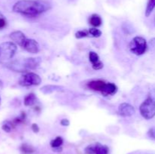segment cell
<instances>
[{"label":"cell","mask_w":155,"mask_h":154,"mask_svg":"<svg viewBox=\"0 0 155 154\" xmlns=\"http://www.w3.org/2000/svg\"><path fill=\"white\" fill-rule=\"evenodd\" d=\"M31 128L34 133H38L39 131V127L38 126L37 124H36V123H33V125H32Z\"/></svg>","instance_id":"484cf974"},{"label":"cell","mask_w":155,"mask_h":154,"mask_svg":"<svg viewBox=\"0 0 155 154\" xmlns=\"http://www.w3.org/2000/svg\"><path fill=\"white\" fill-rule=\"evenodd\" d=\"M26 120V114L24 112H22L21 113V114L19 116H18V117L15 118V119H14L13 121H12V123L14 124V125L15 126H16V125H19V124H21V123H24V122H25Z\"/></svg>","instance_id":"44dd1931"},{"label":"cell","mask_w":155,"mask_h":154,"mask_svg":"<svg viewBox=\"0 0 155 154\" xmlns=\"http://www.w3.org/2000/svg\"><path fill=\"white\" fill-rule=\"evenodd\" d=\"M2 85H3V83H2V82L1 80H0V88H2Z\"/></svg>","instance_id":"f1b7e54d"},{"label":"cell","mask_w":155,"mask_h":154,"mask_svg":"<svg viewBox=\"0 0 155 154\" xmlns=\"http://www.w3.org/2000/svg\"><path fill=\"white\" fill-rule=\"evenodd\" d=\"M23 48L28 51L29 53L36 54L39 51V45L35 39H27Z\"/></svg>","instance_id":"8fae6325"},{"label":"cell","mask_w":155,"mask_h":154,"mask_svg":"<svg viewBox=\"0 0 155 154\" xmlns=\"http://www.w3.org/2000/svg\"><path fill=\"white\" fill-rule=\"evenodd\" d=\"M53 151H54V152H61V151H62V147H61H61L54 148V149H53Z\"/></svg>","instance_id":"83f0119b"},{"label":"cell","mask_w":155,"mask_h":154,"mask_svg":"<svg viewBox=\"0 0 155 154\" xmlns=\"http://www.w3.org/2000/svg\"><path fill=\"white\" fill-rule=\"evenodd\" d=\"M64 143V140L60 136H58L56 137L55 138L53 139L51 142H50V145L52 147V149L54 148H58V147H61L62 146Z\"/></svg>","instance_id":"d6986e66"},{"label":"cell","mask_w":155,"mask_h":154,"mask_svg":"<svg viewBox=\"0 0 155 154\" xmlns=\"http://www.w3.org/2000/svg\"><path fill=\"white\" fill-rule=\"evenodd\" d=\"M130 50L136 55H142L145 54L148 48L146 40L142 36H136L130 43Z\"/></svg>","instance_id":"5b68a950"},{"label":"cell","mask_w":155,"mask_h":154,"mask_svg":"<svg viewBox=\"0 0 155 154\" xmlns=\"http://www.w3.org/2000/svg\"><path fill=\"white\" fill-rule=\"evenodd\" d=\"M20 150L24 154H33L36 151L35 148L32 145L28 144V143H22L20 146Z\"/></svg>","instance_id":"e0dca14e"},{"label":"cell","mask_w":155,"mask_h":154,"mask_svg":"<svg viewBox=\"0 0 155 154\" xmlns=\"http://www.w3.org/2000/svg\"><path fill=\"white\" fill-rule=\"evenodd\" d=\"M141 115L145 119H151L155 116V89L150 91L148 98L139 107Z\"/></svg>","instance_id":"3957f363"},{"label":"cell","mask_w":155,"mask_h":154,"mask_svg":"<svg viewBox=\"0 0 155 154\" xmlns=\"http://www.w3.org/2000/svg\"><path fill=\"white\" fill-rule=\"evenodd\" d=\"M118 113L123 117H130L136 113V109L128 103H123L118 107Z\"/></svg>","instance_id":"ba28073f"},{"label":"cell","mask_w":155,"mask_h":154,"mask_svg":"<svg viewBox=\"0 0 155 154\" xmlns=\"http://www.w3.org/2000/svg\"><path fill=\"white\" fill-rule=\"evenodd\" d=\"M51 8V5L41 0H20L14 5L12 10L15 13L27 17H36Z\"/></svg>","instance_id":"6da1fadb"},{"label":"cell","mask_w":155,"mask_h":154,"mask_svg":"<svg viewBox=\"0 0 155 154\" xmlns=\"http://www.w3.org/2000/svg\"><path fill=\"white\" fill-rule=\"evenodd\" d=\"M41 91L44 95H49L56 91H64V87L60 85H44L41 88Z\"/></svg>","instance_id":"4fadbf2b"},{"label":"cell","mask_w":155,"mask_h":154,"mask_svg":"<svg viewBox=\"0 0 155 154\" xmlns=\"http://www.w3.org/2000/svg\"><path fill=\"white\" fill-rule=\"evenodd\" d=\"M17 45L13 42H5L0 44V63L6 62L13 58L16 53Z\"/></svg>","instance_id":"277c9868"},{"label":"cell","mask_w":155,"mask_h":154,"mask_svg":"<svg viewBox=\"0 0 155 154\" xmlns=\"http://www.w3.org/2000/svg\"><path fill=\"white\" fill-rule=\"evenodd\" d=\"M155 8V0H148L145 9V16L149 17Z\"/></svg>","instance_id":"ac0fdd59"},{"label":"cell","mask_w":155,"mask_h":154,"mask_svg":"<svg viewBox=\"0 0 155 154\" xmlns=\"http://www.w3.org/2000/svg\"><path fill=\"white\" fill-rule=\"evenodd\" d=\"M3 17H4V15H3L2 14L1 12H0V18H3Z\"/></svg>","instance_id":"f546056e"},{"label":"cell","mask_w":155,"mask_h":154,"mask_svg":"<svg viewBox=\"0 0 155 154\" xmlns=\"http://www.w3.org/2000/svg\"><path fill=\"white\" fill-rule=\"evenodd\" d=\"M154 25H155V17H154Z\"/></svg>","instance_id":"4dcf8cb0"},{"label":"cell","mask_w":155,"mask_h":154,"mask_svg":"<svg viewBox=\"0 0 155 154\" xmlns=\"http://www.w3.org/2000/svg\"><path fill=\"white\" fill-rule=\"evenodd\" d=\"M89 34H90V37H94V38H98L100 37L102 34L101 31L98 29H97L96 27H92V28L89 29Z\"/></svg>","instance_id":"7402d4cb"},{"label":"cell","mask_w":155,"mask_h":154,"mask_svg":"<svg viewBox=\"0 0 155 154\" xmlns=\"http://www.w3.org/2000/svg\"><path fill=\"white\" fill-rule=\"evenodd\" d=\"M75 36L77 39H83L85 37H90V34H89V30H79L75 33Z\"/></svg>","instance_id":"603a6c76"},{"label":"cell","mask_w":155,"mask_h":154,"mask_svg":"<svg viewBox=\"0 0 155 154\" xmlns=\"http://www.w3.org/2000/svg\"><path fill=\"white\" fill-rule=\"evenodd\" d=\"M148 135L151 138L155 139V126L152 127V128H151L149 130H148Z\"/></svg>","instance_id":"cb8c5ba5"},{"label":"cell","mask_w":155,"mask_h":154,"mask_svg":"<svg viewBox=\"0 0 155 154\" xmlns=\"http://www.w3.org/2000/svg\"><path fill=\"white\" fill-rule=\"evenodd\" d=\"M0 102H1V98H0Z\"/></svg>","instance_id":"1f68e13d"},{"label":"cell","mask_w":155,"mask_h":154,"mask_svg":"<svg viewBox=\"0 0 155 154\" xmlns=\"http://www.w3.org/2000/svg\"><path fill=\"white\" fill-rule=\"evenodd\" d=\"M36 100H37V98H36V95L33 93H30L24 98V104L26 107H32L36 104Z\"/></svg>","instance_id":"2e32d148"},{"label":"cell","mask_w":155,"mask_h":154,"mask_svg":"<svg viewBox=\"0 0 155 154\" xmlns=\"http://www.w3.org/2000/svg\"><path fill=\"white\" fill-rule=\"evenodd\" d=\"M42 82V79L39 75L31 72H27L20 78L18 83L23 87H29L32 85H39Z\"/></svg>","instance_id":"8992f818"},{"label":"cell","mask_w":155,"mask_h":154,"mask_svg":"<svg viewBox=\"0 0 155 154\" xmlns=\"http://www.w3.org/2000/svg\"><path fill=\"white\" fill-rule=\"evenodd\" d=\"M6 25H7V21H6L5 17L0 18V30L5 28L6 27Z\"/></svg>","instance_id":"d4e9b609"},{"label":"cell","mask_w":155,"mask_h":154,"mask_svg":"<svg viewBox=\"0 0 155 154\" xmlns=\"http://www.w3.org/2000/svg\"><path fill=\"white\" fill-rule=\"evenodd\" d=\"M106 85H107V82L102 81V80H93L88 83L87 87L91 90L96 91L102 93L105 88Z\"/></svg>","instance_id":"7c38bea8"},{"label":"cell","mask_w":155,"mask_h":154,"mask_svg":"<svg viewBox=\"0 0 155 154\" xmlns=\"http://www.w3.org/2000/svg\"><path fill=\"white\" fill-rule=\"evenodd\" d=\"M89 23L94 27H98L102 24V19L100 15L97 14H93L89 18Z\"/></svg>","instance_id":"9a60e30c"},{"label":"cell","mask_w":155,"mask_h":154,"mask_svg":"<svg viewBox=\"0 0 155 154\" xmlns=\"http://www.w3.org/2000/svg\"><path fill=\"white\" fill-rule=\"evenodd\" d=\"M41 63L40 57H28L22 60L6 63L5 65L9 69L19 72H27L28 70L35 69L39 66Z\"/></svg>","instance_id":"7a4b0ae2"},{"label":"cell","mask_w":155,"mask_h":154,"mask_svg":"<svg viewBox=\"0 0 155 154\" xmlns=\"http://www.w3.org/2000/svg\"><path fill=\"white\" fill-rule=\"evenodd\" d=\"M86 154H109V148L100 143L89 144L84 149Z\"/></svg>","instance_id":"52a82bcc"},{"label":"cell","mask_w":155,"mask_h":154,"mask_svg":"<svg viewBox=\"0 0 155 154\" xmlns=\"http://www.w3.org/2000/svg\"><path fill=\"white\" fill-rule=\"evenodd\" d=\"M10 39L13 41V42H15V44L18 45L19 46H21V48H23L25 44L26 41H27V38L26 37V36L24 35V33H22L21 31H14L9 36Z\"/></svg>","instance_id":"9c48e42d"},{"label":"cell","mask_w":155,"mask_h":154,"mask_svg":"<svg viewBox=\"0 0 155 154\" xmlns=\"http://www.w3.org/2000/svg\"><path fill=\"white\" fill-rule=\"evenodd\" d=\"M117 86L112 82H107L104 91L102 92V95L104 97L109 96V95H114L117 91Z\"/></svg>","instance_id":"5bb4252c"},{"label":"cell","mask_w":155,"mask_h":154,"mask_svg":"<svg viewBox=\"0 0 155 154\" xmlns=\"http://www.w3.org/2000/svg\"><path fill=\"white\" fill-rule=\"evenodd\" d=\"M61 125L62 126H68L70 125V121L67 119H63L61 120Z\"/></svg>","instance_id":"4316f807"},{"label":"cell","mask_w":155,"mask_h":154,"mask_svg":"<svg viewBox=\"0 0 155 154\" xmlns=\"http://www.w3.org/2000/svg\"><path fill=\"white\" fill-rule=\"evenodd\" d=\"M89 61L92 63V66L95 70H100L103 68L104 64L101 61L99 58V56L95 51H90L89 54Z\"/></svg>","instance_id":"30bf717a"},{"label":"cell","mask_w":155,"mask_h":154,"mask_svg":"<svg viewBox=\"0 0 155 154\" xmlns=\"http://www.w3.org/2000/svg\"><path fill=\"white\" fill-rule=\"evenodd\" d=\"M15 125L12 123V121L5 120L3 122L2 125V128L3 131H5V132H11L12 130L15 128Z\"/></svg>","instance_id":"ffe728a7"}]
</instances>
